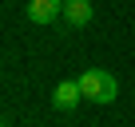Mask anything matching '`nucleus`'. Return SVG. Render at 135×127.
Instances as JSON below:
<instances>
[{
    "label": "nucleus",
    "instance_id": "f257e3e1",
    "mask_svg": "<svg viewBox=\"0 0 135 127\" xmlns=\"http://www.w3.org/2000/svg\"><path fill=\"white\" fill-rule=\"evenodd\" d=\"M80 91H84V99H91V103H115L119 80H115L111 72H103V68H91V72L80 76Z\"/></svg>",
    "mask_w": 135,
    "mask_h": 127
},
{
    "label": "nucleus",
    "instance_id": "f03ea898",
    "mask_svg": "<svg viewBox=\"0 0 135 127\" xmlns=\"http://www.w3.org/2000/svg\"><path fill=\"white\" fill-rule=\"evenodd\" d=\"M64 16V0H28V20L32 24H52Z\"/></svg>",
    "mask_w": 135,
    "mask_h": 127
},
{
    "label": "nucleus",
    "instance_id": "7ed1b4c3",
    "mask_svg": "<svg viewBox=\"0 0 135 127\" xmlns=\"http://www.w3.org/2000/svg\"><path fill=\"white\" fill-rule=\"evenodd\" d=\"M80 99H84V91H80V80H64V84L56 87V95H52V103H56L60 111H72Z\"/></svg>",
    "mask_w": 135,
    "mask_h": 127
},
{
    "label": "nucleus",
    "instance_id": "20e7f679",
    "mask_svg": "<svg viewBox=\"0 0 135 127\" xmlns=\"http://www.w3.org/2000/svg\"><path fill=\"white\" fill-rule=\"evenodd\" d=\"M64 20L72 28H84L91 20V4H88V0H64Z\"/></svg>",
    "mask_w": 135,
    "mask_h": 127
},
{
    "label": "nucleus",
    "instance_id": "39448f33",
    "mask_svg": "<svg viewBox=\"0 0 135 127\" xmlns=\"http://www.w3.org/2000/svg\"><path fill=\"white\" fill-rule=\"evenodd\" d=\"M0 127H4V123H0Z\"/></svg>",
    "mask_w": 135,
    "mask_h": 127
}]
</instances>
